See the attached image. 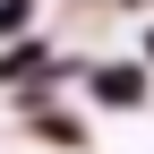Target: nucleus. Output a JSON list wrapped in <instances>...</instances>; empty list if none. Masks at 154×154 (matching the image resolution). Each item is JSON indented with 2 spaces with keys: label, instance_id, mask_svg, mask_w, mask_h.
I'll return each instance as SVG.
<instances>
[{
  "label": "nucleus",
  "instance_id": "obj_1",
  "mask_svg": "<svg viewBox=\"0 0 154 154\" xmlns=\"http://www.w3.org/2000/svg\"><path fill=\"white\" fill-rule=\"evenodd\" d=\"M94 94H103V103H137V77H128V69H111V77H94Z\"/></svg>",
  "mask_w": 154,
  "mask_h": 154
}]
</instances>
